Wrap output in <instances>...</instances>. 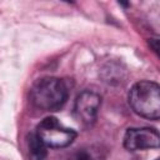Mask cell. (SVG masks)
I'll return each mask as SVG.
<instances>
[{
    "mask_svg": "<svg viewBox=\"0 0 160 160\" xmlns=\"http://www.w3.org/2000/svg\"><path fill=\"white\" fill-rule=\"evenodd\" d=\"M30 100L40 110L56 111L68 100V88L58 78L48 76L39 79L30 90Z\"/></svg>",
    "mask_w": 160,
    "mask_h": 160,
    "instance_id": "1",
    "label": "cell"
},
{
    "mask_svg": "<svg viewBox=\"0 0 160 160\" xmlns=\"http://www.w3.org/2000/svg\"><path fill=\"white\" fill-rule=\"evenodd\" d=\"M129 104L140 116L158 120L160 118V86L154 81H139L129 91Z\"/></svg>",
    "mask_w": 160,
    "mask_h": 160,
    "instance_id": "2",
    "label": "cell"
},
{
    "mask_svg": "<svg viewBox=\"0 0 160 160\" xmlns=\"http://www.w3.org/2000/svg\"><path fill=\"white\" fill-rule=\"evenodd\" d=\"M35 132L48 148H66L76 138L74 130L62 126L54 116L41 120Z\"/></svg>",
    "mask_w": 160,
    "mask_h": 160,
    "instance_id": "3",
    "label": "cell"
},
{
    "mask_svg": "<svg viewBox=\"0 0 160 160\" xmlns=\"http://www.w3.org/2000/svg\"><path fill=\"white\" fill-rule=\"evenodd\" d=\"M101 104L99 94L91 90H84L75 100L74 115L75 119L84 126H90L95 122L96 115Z\"/></svg>",
    "mask_w": 160,
    "mask_h": 160,
    "instance_id": "4",
    "label": "cell"
},
{
    "mask_svg": "<svg viewBox=\"0 0 160 160\" xmlns=\"http://www.w3.org/2000/svg\"><path fill=\"white\" fill-rule=\"evenodd\" d=\"M159 144H160V138L155 129H150V128L128 129L124 135V148L129 151L158 149Z\"/></svg>",
    "mask_w": 160,
    "mask_h": 160,
    "instance_id": "5",
    "label": "cell"
},
{
    "mask_svg": "<svg viewBox=\"0 0 160 160\" xmlns=\"http://www.w3.org/2000/svg\"><path fill=\"white\" fill-rule=\"evenodd\" d=\"M106 152L100 145H88L76 149L68 160H105Z\"/></svg>",
    "mask_w": 160,
    "mask_h": 160,
    "instance_id": "6",
    "label": "cell"
},
{
    "mask_svg": "<svg viewBox=\"0 0 160 160\" xmlns=\"http://www.w3.org/2000/svg\"><path fill=\"white\" fill-rule=\"evenodd\" d=\"M46 145L40 140L36 132H31L28 135V149L30 160H45L48 150Z\"/></svg>",
    "mask_w": 160,
    "mask_h": 160,
    "instance_id": "7",
    "label": "cell"
},
{
    "mask_svg": "<svg viewBox=\"0 0 160 160\" xmlns=\"http://www.w3.org/2000/svg\"><path fill=\"white\" fill-rule=\"evenodd\" d=\"M156 160H159V159H156Z\"/></svg>",
    "mask_w": 160,
    "mask_h": 160,
    "instance_id": "8",
    "label": "cell"
}]
</instances>
